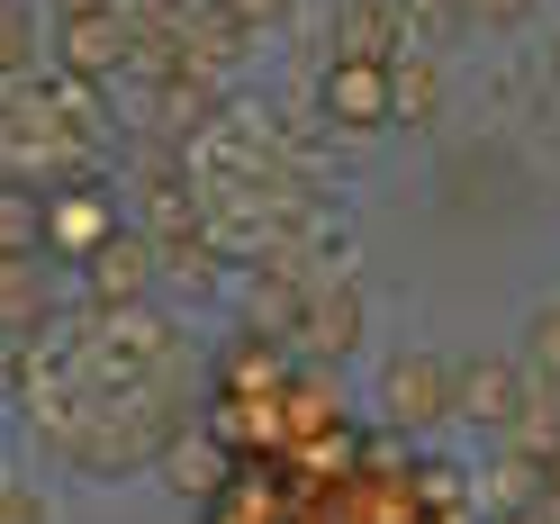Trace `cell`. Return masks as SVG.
<instances>
[{"mask_svg": "<svg viewBox=\"0 0 560 524\" xmlns=\"http://www.w3.org/2000/svg\"><path fill=\"white\" fill-rule=\"evenodd\" d=\"M371 407H380V426H398V434H434V426H452V362L434 353V343H407V353L380 362Z\"/></svg>", "mask_w": 560, "mask_h": 524, "instance_id": "cell-1", "label": "cell"}, {"mask_svg": "<svg viewBox=\"0 0 560 524\" xmlns=\"http://www.w3.org/2000/svg\"><path fill=\"white\" fill-rule=\"evenodd\" d=\"M524 398H534V371H524L515 353H470V362H452V426L506 443V434L524 426Z\"/></svg>", "mask_w": 560, "mask_h": 524, "instance_id": "cell-2", "label": "cell"}, {"mask_svg": "<svg viewBox=\"0 0 560 524\" xmlns=\"http://www.w3.org/2000/svg\"><path fill=\"white\" fill-rule=\"evenodd\" d=\"M326 118L353 127V136H380L398 118V82H389V55H335L326 73Z\"/></svg>", "mask_w": 560, "mask_h": 524, "instance_id": "cell-3", "label": "cell"}, {"mask_svg": "<svg viewBox=\"0 0 560 524\" xmlns=\"http://www.w3.org/2000/svg\"><path fill=\"white\" fill-rule=\"evenodd\" d=\"M127 55H136V19L127 10H63V73L100 82V73H118Z\"/></svg>", "mask_w": 560, "mask_h": 524, "instance_id": "cell-4", "label": "cell"}, {"mask_svg": "<svg viewBox=\"0 0 560 524\" xmlns=\"http://www.w3.org/2000/svg\"><path fill=\"white\" fill-rule=\"evenodd\" d=\"M82 271H91V299L118 307V299H145V290H154L163 254H154V235H100L91 254H82Z\"/></svg>", "mask_w": 560, "mask_h": 524, "instance_id": "cell-5", "label": "cell"}, {"mask_svg": "<svg viewBox=\"0 0 560 524\" xmlns=\"http://www.w3.org/2000/svg\"><path fill=\"white\" fill-rule=\"evenodd\" d=\"M244 37H254V19L226 10V0H190L182 10V46H190V63H208V73L244 63Z\"/></svg>", "mask_w": 560, "mask_h": 524, "instance_id": "cell-6", "label": "cell"}, {"mask_svg": "<svg viewBox=\"0 0 560 524\" xmlns=\"http://www.w3.org/2000/svg\"><path fill=\"white\" fill-rule=\"evenodd\" d=\"M299 343H307V353H353V343H362V290L353 281H326L317 299H307V317H299Z\"/></svg>", "mask_w": 560, "mask_h": 524, "instance_id": "cell-7", "label": "cell"}, {"mask_svg": "<svg viewBox=\"0 0 560 524\" xmlns=\"http://www.w3.org/2000/svg\"><path fill=\"white\" fill-rule=\"evenodd\" d=\"M398 0H343L335 10V55H398Z\"/></svg>", "mask_w": 560, "mask_h": 524, "instance_id": "cell-8", "label": "cell"}, {"mask_svg": "<svg viewBox=\"0 0 560 524\" xmlns=\"http://www.w3.org/2000/svg\"><path fill=\"white\" fill-rule=\"evenodd\" d=\"M100 235H118V218H109V199H100V190H73V199L46 208V244H55V254H91Z\"/></svg>", "mask_w": 560, "mask_h": 524, "instance_id": "cell-9", "label": "cell"}, {"mask_svg": "<svg viewBox=\"0 0 560 524\" xmlns=\"http://www.w3.org/2000/svg\"><path fill=\"white\" fill-rule=\"evenodd\" d=\"M389 82H398V118H434L443 109V63H434V46H398L389 55Z\"/></svg>", "mask_w": 560, "mask_h": 524, "instance_id": "cell-10", "label": "cell"}, {"mask_svg": "<svg viewBox=\"0 0 560 524\" xmlns=\"http://www.w3.org/2000/svg\"><path fill=\"white\" fill-rule=\"evenodd\" d=\"M27 254H46V208L27 190H0V263H27Z\"/></svg>", "mask_w": 560, "mask_h": 524, "instance_id": "cell-11", "label": "cell"}, {"mask_svg": "<svg viewBox=\"0 0 560 524\" xmlns=\"http://www.w3.org/2000/svg\"><path fill=\"white\" fill-rule=\"evenodd\" d=\"M37 46H46L37 10H27V0H0V82H19L27 63H37Z\"/></svg>", "mask_w": 560, "mask_h": 524, "instance_id": "cell-12", "label": "cell"}, {"mask_svg": "<svg viewBox=\"0 0 560 524\" xmlns=\"http://www.w3.org/2000/svg\"><path fill=\"white\" fill-rule=\"evenodd\" d=\"M515 362L534 371V380H551V389H560V299H542L534 317H524V343H515Z\"/></svg>", "mask_w": 560, "mask_h": 524, "instance_id": "cell-13", "label": "cell"}, {"mask_svg": "<svg viewBox=\"0 0 560 524\" xmlns=\"http://www.w3.org/2000/svg\"><path fill=\"white\" fill-rule=\"evenodd\" d=\"M46 317V290L27 281V263H0V335L10 326H37Z\"/></svg>", "mask_w": 560, "mask_h": 524, "instance_id": "cell-14", "label": "cell"}, {"mask_svg": "<svg viewBox=\"0 0 560 524\" xmlns=\"http://www.w3.org/2000/svg\"><path fill=\"white\" fill-rule=\"evenodd\" d=\"M244 317H254V326H290V335H299V317H307V307H299V290H290V281H271V271H262V281H254V299H244Z\"/></svg>", "mask_w": 560, "mask_h": 524, "instance_id": "cell-15", "label": "cell"}, {"mask_svg": "<svg viewBox=\"0 0 560 524\" xmlns=\"http://www.w3.org/2000/svg\"><path fill=\"white\" fill-rule=\"evenodd\" d=\"M0 524H55V506L37 498V488H19V479H0Z\"/></svg>", "mask_w": 560, "mask_h": 524, "instance_id": "cell-16", "label": "cell"}, {"mask_svg": "<svg viewBox=\"0 0 560 524\" xmlns=\"http://www.w3.org/2000/svg\"><path fill=\"white\" fill-rule=\"evenodd\" d=\"M462 10H470V27H524L534 0H462Z\"/></svg>", "mask_w": 560, "mask_h": 524, "instance_id": "cell-17", "label": "cell"}, {"mask_svg": "<svg viewBox=\"0 0 560 524\" xmlns=\"http://www.w3.org/2000/svg\"><path fill=\"white\" fill-rule=\"evenodd\" d=\"M208 479H218V462H208V452H190V443L172 452V488H182V498H199Z\"/></svg>", "mask_w": 560, "mask_h": 524, "instance_id": "cell-18", "label": "cell"}, {"mask_svg": "<svg viewBox=\"0 0 560 524\" xmlns=\"http://www.w3.org/2000/svg\"><path fill=\"white\" fill-rule=\"evenodd\" d=\"M118 10H127L136 27H182V10H190V0H118Z\"/></svg>", "mask_w": 560, "mask_h": 524, "instance_id": "cell-19", "label": "cell"}, {"mask_svg": "<svg viewBox=\"0 0 560 524\" xmlns=\"http://www.w3.org/2000/svg\"><path fill=\"white\" fill-rule=\"evenodd\" d=\"M226 10H244V19H254V27H262V19L280 27V19H290V10H299V0H226Z\"/></svg>", "mask_w": 560, "mask_h": 524, "instance_id": "cell-20", "label": "cell"}, {"mask_svg": "<svg viewBox=\"0 0 560 524\" xmlns=\"http://www.w3.org/2000/svg\"><path fill=\"white\" fill-rule=\"evenodd\" d=\"M542 470H551V515H560V452H542Z\"/></svg>", "mask_w": 560, "mask_h": 524, "instance_id": "cell-21", "label": "cell"}, {"mask_svg": "<svg viewBox=\"0 0 560 524\" xmlns=\"http://www.w3.org/2000/svg\"><path fill=\"white\" fill-rule=\"evenodd\" d=\"M63 10H118V0H63Z\"/></svg>", "mask_w": 560, "mask_h": 524, "instance_id": "cell-22", "label": "cell"}, {"mask_svg": "<svg viewBox=\"0 0 560 524\" xmlns=\"http://www.w3.org/2000/svg\"><path fill=\"white\" fill-rule=\"evenodd\" d=\"M551 91H560V46H551Z\"/></svg>", "mask_w": 560, "mask_h": 524, "instance_id": "cell-23", "label": "cell"}]
</instances>
